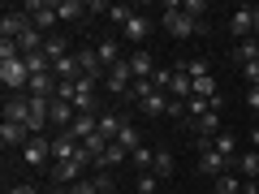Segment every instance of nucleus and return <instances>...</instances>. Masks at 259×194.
Segmentation results:
<instances>
[{
    "mask_svg": "<svg viewBox=\"0 0 259 194\" xmlns=\"http://www.w3.org/2000/svg\"><path fill=\"white\" fill-rule=\"evenodd\" d=\"M160 22H164V30H168L173 39H190V35H199V30H203V22H194L190 13H182V5H173V0L164 5Z\"/></svg>",
    "mask_w": 259,
    "mask_h": 194,
    "instance_id": "obj_1",
    "label": "nucleus"
},
{
    "mask_svg": "<svg viewBox=\"0 0 259 194\" xmlns=\"http://www.w3.org/2000/svg\"><path fill=\"white\" fill-rule=\"evenodd\" d=\"M0 82H5V91L9 95H22V91H30V69H26V61H0Z\"/></svg>",
    "mask_w": 259,
    "mask_h": 194,
    "instance_id": "obj_2",
    "label": "nucleus"
},
{
    "mask_svg": "<svg viewBox=\"0 0 259 194\" xmlns=\"http://www.w3.org/2000/svg\"><path fill=\"white\" fill-rule=\"evenodd\" d=\"M22 9H26L30 13V22H35V30H39V35H56V22H61V18H56V5H52V0H26V5H22Z\"/></svg>",
    "mask_w": 259,
    "mask_h": 194,
    "instance_id": "obj_3",
    "label": "nucleus"
},
{
    "mask_svg": "<svg viewBox=\"0 0 259 194\" xmlns=\"http://www.w3.org/2000/svg\"><path fill=\"white\" fill-rule=\"evenodd\" d=\"M87 168H95V164L87 156H78V160H65V164H52V168H48V177H52V185H69V181H82Z\"/></svg>",
    "mask_w": 259,
    "mask_h": 194,
    "instance_id": "obj_4",
    "label": "nucleus"
},
{
    "mask_svg": "<svg viewBox=\"0 0 259 194\" xmlns=\"http://www.w3.org/2000/svg\"><path fill=\"white\" fill-rule=\"evenodd\" d=\"M22 164H30V168H52V138L48 134H35V138L22 147Z\"/></svg>",
    "mask_w": 259,
    "mask_h": 194,
    "instance_id": "obj_5",
    "label": "nucleus"
},
{
    "mask_svg": "<svg viewBox=\"0 0 259 194\" xmlns=\"http://www.w3.org/2000/svg\"><path fill=\"white\" fill-rule=\"evenodd\" d=\"M30 26H35V22H30L26 9H5V18H0V39H22Z\"/></svg>",
    "mask_w": 259,
    "mask_h": 194,
    "instance_id": "obj_6",
    "label": "nucleus"
},
{
    "mask_svg": "<svg viewBox=\"0 0 259 194\" xmlns=\"http://www.w3.org/2000/svg\"><path fill=\"white\" fill-rule=\"evenodd\" d=\"M229 35L238 39H255V9H250V5H242V9H233L229 13Z\"/></svg>",
    "mask_w": 259,
    "mask_h": 194,
    "instance_id": "obj_7",
    "label": "nucleus"
},
{
    "mask_svg": "<svg viewBox=\"0 0 259 194\" xmlns=\"http://www.w3.org/2000/svg\"><path fill=\"white\" fill-rule=\"evenodd\" d=\"M104 86H108L112 95H130V91H134V69H130V61L112 65V69H108V78H104Z\"/></svg>",
    "mask_w": 259,
    "mask_h": 194,
    "instance_id": "obj_8",
    "label": "nucleus"
},
{
    "mask_svg": "<svg viewBox=\"0 0 259 194\" xmlns=\"http://www.w3.org/2000/svg\"><path fill=\"white\" fill-rule=\"evenodd\" d=\"M121 35H125V43L143 47V43L151 39V18H147V13H134V18H130L125 26H121Z\"/></svg>",
    "mask_w": 259,
    "mask_h": 194,
    "instance_id": "obj_9",
    "label": "nucleus"
},
{
    "mask_svg": "<svg viewBox=\"0 0 259 194\" xmlns=\"http://www.w3.org/2000/svg\"><path fill=\"white\" fill-rule=\"evenodd\" d=\"M30 138H35V134H30L26 125H18V121H5V125H0V142H5V151H22Z\"/></svg>",
    "mask_w": 259,
    "mask_h": 194,
    "instance_id": "obj_10",
    "label": "nucleus"
},
{
    "mask_svg": "<svg viewBox=\"0 0 259 194\" xmlns=\"http://www.w3.org/2000/svg\"><path fill=\"white\" fill-rule=\"evenodd\" d=\"M229 164H233V160H225L216 147L199 151V173H203V177H225V173H229Z\"/></svg>",
    "mask_w": 259,
    "mask_h": 194,
    "instance_id": "obj_11",
    "label": "nucleus"
},
{
    "mask_svg": "<svg viewBox=\"0 0 259 194\" xmlns=\"http://www.w3.org/2000/svg\"><path fill=\"white\" fill-rule=\"evenodd\" d=\"M130 69H134V82H147V78H156V61H151L147 47H134V52H130Z\"/></svg>",
    "mask_w": 259,
    "mask_h": 194,
    "instance_id": "obj_12",
    "label": "nucleus"
},
{
    "mask_svg": "<svg viewBox=\"0 0 259 194\" xmlns=\"http://www.w3.org/2000/svg\"><path fill=\"white\" fill-rule=\"evenodd\" d=\"M78 156H82V142H74L69 134L52 138V164H65V160H78Z\"/></svg>",
    "mask_w": 259,
    "mask_h": 194,
    "instance_id": "obj_13",
    "label": "nucleus"
},
{
    "mask_svg": "<svg viewBox=\"0 0 259 194\" xmlns=\"http://www.w3.org/2000/svg\"><path fill=\"white\" fill-rule=\"evenodd\" d=\"M5 121L30 125V95H9V100H5Z\"/></svg>",
    "mask_w": 259,
    "mask_h": 194,
    "instance_id": "obj_14",
    "label": "nucleus"
},
{
    "mask_svg": "<svg viewBox=\"0 0 259 194\" xmlns=\"http://www.w3.org/2000/svg\"><path fill=\"white\" fill-rule=\"evenodd\" d=\"M56 18L61 22H87L91 18V5H82V0H56Z\"/></svg>",
    "mask_w": 259,
    "mask_h": 194,
    "instance_id": "obj_15",
    "label": "nucleus"
},
{
    "mask_svg": "<svg viewBox=\"0 0 259 194\" xmlns=\"http://www.w3.org/2000/svg\"><path fill=\"white\" fill-rule=\"evenodd\" d=\"M69 104H74L78 117H100V95H95V91H74Z\"/></svg>",
    "mask_w": 259,
    "mask_h": 194,
    "instance_id": "obj_16",
    "label": "nucleus"
},
{
    "mask_svg": "<svg viewBox=\"0 0 259 194\" xmlns=\"http://www.w3.org/2000/svg\"><path fill=\"white\" fill-rule=\"evenodd\" d=\"M52 74H56V82H78V78H82V69H78V52H69L65 61H56Z\"/></svg>",
    "mask_w": 259,
    "mask_h": 194,
    "instance_id": "obj_17",
    "label": "nucleus"
},
{
    "mask_svg": "<svg viewBox=\"0 0 259 194\" xmlns=\"http://www.w3.org/2000/svg\"><path fill=\"white\" fill-rule=\"evenodd\" d=\"M233 168L242 173V181H255V177H259V151H238Z\"/></svg>",
    "mask_w": 259,
    "mask_h": 194,
    "instance_id": "obj_18",
    "label": "nucleus"
},
{
    "mask_svg": "<svg viewBox=\"0 0 259 194\" xmlns=\"http://www.w3.org/2000/svg\"><path fill=\"white\" fill-rule=\"evenodd\" d=\"M125 160H130V151H121L117 142H108V151H104V156L95 160V168H100V173H112V168H117V164H125Z\"/></svg>",
    "mask_w": 259,
    "mask_h": 194,
    "instance_id": "obj_19",
    "label": "nucleus"
},
{
    "mask_svg": "<svg viewBox=\"0 0 259 194\" xmlns=\"http://www.w3.org/2000/svg\"><path fill=\"white\" fill-rule=\"evenodd\" d=\"M95 52H100V65H104V69H112V65L125 61V56H121V43H117V39H104V43H95Z\"/></svg>",
    "mask_w": 259,
    "mask_h": 194,
    "instance_id": "obj_20",
    "label": "nucleus"
},
{
    "mask_svg": "<svg viewBox=\"0 0 259 194\" xmlns=\"http://www.w3.org/2000/svg\"><path fill=\"white\" fill-rule=\"evenodd\" d=\"M125 129V117H117V112H100V134L108 142H117V134Z\"/></svg>",
    "mask_w": 259,
    "mask_h": 194,
    "instance_id": "obj_21",
    "label": "nucleus"
},
{
    "mask_svg": "<svg viewBox=\"0 0 259 194\" xmlns=\"http://www.w3.org/2000/svg\"><path fill=\"white\" fill-rule=\"evenodd\" d=\"M233 61H238V65L259 61V39H242V43H233Z\"/></svg>",
    "mask_w": 259,
    "mask_h": 194,
    "instance_id": "obj_22",
    "label": "nucleus"
},
{
    "mask_svg": "<svg viewBox=\"0 0 259 194\" xmlns=\"http://www.w3.org/2000/svg\"><path fill=\"white\" fill-rule=\"evenodd\" d=\"M117 147L134 156V151L143 147V138H139V125H130V121H125V129H121V134H117Z\"/></svg>",
    "mask_w": 259,
    "mask_h": 194,
    "instance_id": "obj_23",
    "label": "nucleus"
},
{
    "mask_svg": "<svg viewBox=\"0 0 259 194\" xmlns=\"http://www.w3.org/2000/svg\"><path fill=\"white\" fill-rule=\"evenodd\" d=\"M173 168H177L173 151H156V164H151V173H156L160 181H168V177H173Z\"/></svg>",
    "mask_w": 259,
    "mask_h": 194,
    "instance_id": "obj_24",
    "label": "nucleus"
},
{
    "mask_svg": "<svg viewBox=\"0 0 259 194\" xmlns=\"http://www.w3.org/2000/svg\"><path fill=\"white\" fill-rule=\"evenodd\" d=\"M139 108L147 112V117H160V112H168V95H164V91H151L147 100L139 104Z\"/></svg>",
    "mask_w": 259,
    "mask_h": 194,
    "instance_id": "obj_25",
    "label": "nucleus"
},
{
    "mask_svg": "<svg viewBox=\"0 0 259 194\" xmlns=\"http://www.w3.org/2000/svg\"><path fill=\"white\" fill-rule=\"evenodd\" d=\"M22 61H26L30 78H39V74H52V61H48L44 52H26V56H22Z\"/></svg>",
    "mask_w": 259,
    "mask_h": 194,
    "instance_id": "obj_26",
    "label": "nucleus"
},
{
    "mask_svg": "<svg viewBox=\"0 0 259 194\" xmlns=\"http://www.w3.org/2000/svg\"><path fill=\"white\" fill-rule=\"evenodd\" d=\"M130 164L139 168V173H151V164H156V147H147V142H143V147L130 156Z\"/></svg>",
    "mask_w": 259,
    "mask_h": 194,
    "instance_id": "obj_27",
    "label": "nucleus"
},
{
    "mask_svg": "<svg viewBox=\"0 0 259 194\" xmlns=\"http://www.w3.org/2000/svg\"><path fill=\"white\" fill-rule=\"evenodd\" d=\"M216 151H221L225 160H238V138H233L229 129H221V134H216V142H212Z\"/></svg>",
    "mask_w": 259,
    "mask_h": 194,
    "instance_id": "obj_28",
    "label": "nucleus"
},
{
    "mask_svg": "<svg viewBox=\"0 0 259 194\" xmlns=\"http://www.w3.org/2000/svg\"><path fill=\"white\" fill-rule=\"evenodd\" d=\"M216 194H242V177H233V173L216 177Z\"/></svg>",
    "mask_w": 259,
    "mask_h": 194,
    "instance_id": "obj_29",
    "label": "nucleus"
},
{
    "mask_svg": "<svg viewBox=\"0 0 259 194\" xmlns=\"http://www.w3.org/2000/svg\"><path fill=\"white\" fill-rule=\"evenodd\" d=\"M134 190H139V194H156V190H160V177H156V173H139Z\"/></svg>",
    "mask_w": 259,
    "mask_h": 194,
    "instance_id": "obj_30",
    "label": "nucleus"
},
{
    "mask_svg": "<svg viewBox=\"0 0 259 194\" xmlns=\"http://www.w3.org/2000/svg\"><path fill=\"white\" fill-rule=\"evenodd\" d=\"M108 18H112V26H125V22L134 18V9H130V5H108Z\"/></svg>",
    "mask_w": 259,
    "mask_h": 194,
    "instance_id": "obj_31",
    "label": "nucleus"
},
{
    "mask_svg": "<svg viewBox=\"0 0 259 194\" xmlns=\"http://www.w3.org/2000/svg\"><path fill=\"white\" fill-rule=\"evenodd\" d=\"M182 65H186V74H190V78H207V74H212L203 56H194V61H182Z\"/></svg>",
    "mask_w": 259,
    "mask_h": 194,
    "instance_id": "obj_32",
    "label": "nucleus"
},
{
    "mask_svg": "<svg viewBox=\"0 0 259 194\" xmlns=\"http://www.w3.org/2000/svg\"><path fill=\"white\" fill-rule=\"evenodd\" d=\"M182 13H190L194 22H203V13H207V5H203V0H182Z\"/></svg>",
    "mask_w": 259,
    "mask_h": 194,
    "instance_id": "obj_33",
    "label": "nucleus"
},
{
    "mask_svg": "<svg viewBox=\"0 0 259 194\" xmlns=\"http://www.w3.org/2000/svg\"><path fill=\"white\" fill-rule=\"evenodd\" d=\"M246 108L259 117V86H250V91H246Z\"/></svg>",
    "mask_w": 259,
    "mask_h": 194,
    "instance_id": "obj_34",
    "label": "nucleus"
},
{
    "mask_svg": "<svg viewBox=\"0 0 259 194\" xmlns=\"http://www.w3.org/2000/svg\"><path fill=\"white\" fill-rule=\"evenodd\" d=\"M5 194H39V190H35V185H9Z\"/></svg>",
    "mask_w": 259,
    "mask_h": 194,
    "instance_id": "obj_35",
    "label": "nucleus"
},
{
    "mask_svg": "<svg viewBox=\"0 0 259 194\" xmlns=\"http://www.w3.org/2000/svg\"><path fill=\"white\" fill-rule=\"evenodd\" d=\"M242 194H259V185L255 181H242Z\"/></svg>",
    "mask_w": 259,
    "mask_h": 194,
    "instance_id": "obj_36",
    "label": "nucleus"
},
{
    "mask_svg": "<svg viewBox=\"0 0 259 194\" xmlns=\"http://www.w3.org/2000/svg\"><path fill=\"white\" fill-rule=\"evenodd\" d=\"M52 194H74V190H69V185H52Z\"/></svg>",
    "mask_w": 259,
    "mask_h": 194,
    "instance_id": "obj_37",
    "label": "nucleus"
},
{
    "mask_svg": "<svg viewBox=\"0 0 259 194\" xmlns=\"http://www.w3.org/2000/svg\"><path fill=\"white\" fill-rule=\"evenodd\" d=\"M250 9H255V39H259V5H250Z\"/></svg>",
    "mask_w": 259,
    "mask_h": 194,
    "instance_id": "obj_38",
    "label": "nucleus"
},
{
    "mask_svg": "<svg viewBox=\"0 0 259 194\" xmlns=\"http://www.w3.org/2000/svg\"><path fill=\"white\" fill-rule=\"evenodd\" d=\"M250 147H259V129H250Z\"/></svg>",
    "mask_w": 259,
    "mask_h": 194,
    "instance_id": "obj_39",
    "label": "nucleus"
}]
</instances>
